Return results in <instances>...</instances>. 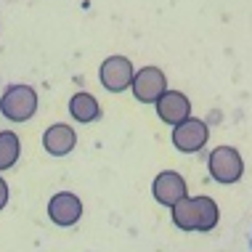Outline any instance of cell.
<instances>
[{
    "label": "cell",
    "mask_w": 252,
    "mask_h": 252,
    "mask_svg": "<svg viewBox=\"0 0 252 252\" xmlns=\"http://www.w3.org/2000/svg\"><path fill=\"white\" fill-rule=\"evenodd\" d=\"M173 220L183 231H213L218 226V204L210 196L181 199L173 204Z\"/></svg>",
    "instance_id": "1"
},
{
    "label": "cell",
    "mask_w": 252,
    "mask_h": 252,
    "mask_svg": "<svg viewBox=\"0 0 252 252\" xmlns=\"http://www.w3.org/2000/svg\"><path fill=\"white\" fill-rule=\"evenodd\" d=\"M244 173V162L236 149L231 146H218L210 154V175L218 183H236Z\"/></svg>",
    "instance_id": "2"
},
{
    "label": "cell",
    "mask_w": 252,
    "mask_h": 252,
    "mask_svg": "<svg viewBox=\"0 0 252 252\" xmlns=\"http://www.w3.org/2000/svg\"><path fill=\"white\" fill-rule=\"evenodd\" d=\"M35 106H37V98H35V91L27 85H13L5 91L3 101H0V109H3L5 117L11 120H27L35 114Z\"/></svg>",
    "instance_id": "3"
},
{
    "label": "cell",
    "mask_w": 252,
    "mask_h": 252,
    "mask_svg": "<svg viewBox=\"0 0 252 252\" xmlns=\"http://www.w3.org/2000/svg\"><path fill=\"white\" fill-rule=\"evenodd\" d=\"M130 83H133L135 98L144 101V104H157V98L167 91L165 74H162L159 69H154V66H144L138 74H133Z\"/></svg>",
    "instance_id": "4"
},
{
    "label": "cell",
    "mask_w": 252,
    "mask_h": 252,
    "mask_svg": "<svg viewBox=\"0 0 252 252\" xmlns=\"http://www.w3.org/2000/svg\"><path fill=\"white\" fill-rule=\"evenodd\" d=\"M173 144L183 154L199 152V149L207 144V125H204L202 120L181 122V125H175V130H173Z\"/></svg>",
    "instance_id": "5"
},
{
    "label": "cell",
    "mask_w": 252,
    "mask_h": 252,
    "mask_svg": "<svg viewBox=\"0 0 252 252\" xmlns=\"http://www.w3.org/2000/svg\"><path fill=\"white\" fill-rule=\"evenodd\" d=\"M157 114L167 122V125H181V122L189 120L191 114V104L183 93L175 91H165L159 98H157Z\"/></svg>",
    "instance_id": "6"
},
{
    "label": "cell",
    "mask_w": 252,
    "mask_h": 252,
    "mask_svg": "<svg viewBox=\"0 0 252 252\" xmlns=\"http://www.w3.org/2000/svg\"><path fill=\"white\" fill-rule=\"evenodd\" d=\"M130 80H133V66L125 56H112L104 61V66H101V83L109 91H114V93L125 91L130 85Z\"/></svg>",
    "instance_id": "7"
},
{
    "label": "cell",
    "mask_w": 252,
    "mask_h": 252,
    "mask_svg": "<svg viewBox=\"0 0 252 252\" xmlns=\"http://www.w3.org/2000/svg\"><path fill=\"white\" fill-rule=\"evenodd\" d=\"M152 189H154V199L167 204V207H173L175 202L186 199V181H183L178 173H170V170L157 175Z\"/></svg>",
    "instance_id": "8"
},
{
    "label": "cell",
    "mask_w": 252,
    "mask_h": 252,
    "mask_svg": "<svg viewBox=\"0 0 252 252\" xmlns=\"http://www.w3.org/2000/svg\"><path fill=\"white\" fill-rule=\"evenodd\" d=\"M48 215L59 223V226H72V223H77V218L83 215V204H80V199L72 194H59V196H53L51 204H48Z\"/></svg>",
    "instance_id": "9"
},
{
    "label": "cell",
    "mask_w": 252,
    "mask_h": 252,
    "mask_svg": "<svg viewBox=\"0 0 252 252\" xmlns=\"http://www.w3.org/2000/svg\"><path fill=\"white\" fill-rule=\"evenodd\" d=\"M43 144L51 154H66L74 146V133L66 125H56V127H51V130L45 133Z\"/></svg>",
    "instance_id": "10"
},
{
    "label": "cell",
    "mask_w": 252,
    "mask_h": 252,
    "mask_svg": "<svg viewBox=\"0 0 252 252\" xmlns=\"http://www.w3.org/2000/svg\"><path fill=\"white\" fill-rule=\"evenodd\" d=\"M69 112L74 120L80 122H91L98 117V101L91 96V93H77V96H72L69 101Z\"/></svg>",
    "instance_id": "11"
},
{
    "label": "cell",
    "mask_w": 252,
    "mask_h": 252,
    "mask_svg": "<svg viewBox=\"0 0 252 252\" xmlns=\"http://www.w3.org/2000/svg\"><path fill=\"white\" fill-rule=\"evenodd\" d=\"M19 157V138L13 133H0V170L11 167Z\"/></svg>",
    "instance_id": "12"
},
{
    "label": "cell",
    "mask_w": 252,
    "mask_h": 252,
    "mask_svg": "<svg viewBox=\"0 0 252 252\" xmlns=\"http://www.w3.org/2000/svg\"><path fill=\"white\" fill-rule=\"evenodd\" d=\"M5 199H8V189H5V183L0 181V207L5 204Z\"/></svg>",
    "instance_id": "13"
}]
</instances>
